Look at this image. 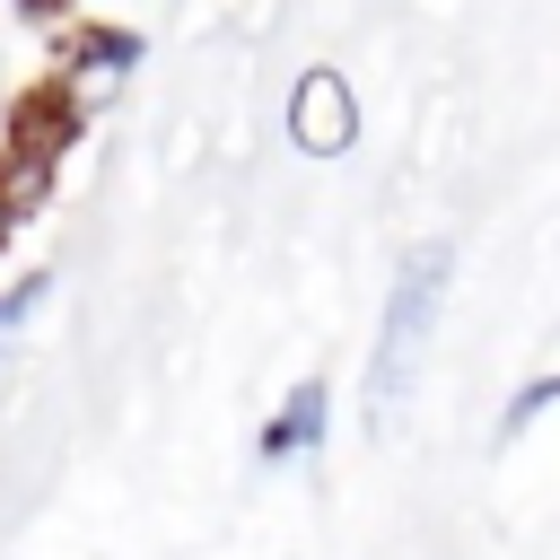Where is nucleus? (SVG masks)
<instances>
[{
    "label": "nucleus",
    "mask_w": 560,
    "mask_h": 560,
    "mask_svg": "<svg viewBox=\"0 0 560 560\" xmlns=\"http://www.w3.org/2000/svg\"><path fill=\"white\" fill-rule=\"evenodd\" d=\"M446 280H455V245L429 236L402 254L385 306H376V341H368V376H359V402H368V429H394L420 368H429V341H438V315H446Z\"/></svg>",
    "instance_id": "obj_1"
},
{
    "label": "nucleus",
    "mask_w": 560,
    "mask_h": 560,
    "mask_svg": "<svg viewBox=\"0 0 560 560\" xmlns=\"http://www.w3.org/2000/svg\"><path fill=\"white\" fill-rule=\"evenodd\" d=\"M280 131H289L298 158H350L359 149V88H350V70L306 61L289 79V96H280Z\"/></svg>",
    "instance_id": "obj_2"
},
{
    "label": "nucleus",
    "mask_w": 560,
    "mask_h": 560,
    "mask_svg": "<svg viewBox=\"0 0 560 560\" xmlns=\"http://www.w3.org/2000/svg\"><path fill=\"white\" fill-rule=\"evenodd\" d=\"M140 70V35L131 26H105V18H70V35H61V70H52V96L88 122L122 79Z\"/></svg>",
    "instance_id": "obj_3"
},
{
    "label": "nucleus",
    "mask_w": 560,
    "mask_h": 560,
    "mask_svg": "<svg viewBox=\"0 0 560 560\" xmlns=\"http://www.w3.org/2000/svg\"><path fill=\"white\" fill-rule=\"evenodd\" d=\"M324 438H332V385H324V376H298V385L271 402L254 455H262V464H315Z\"/></svg>",
    "instance_id": "obj_4"
},
{
    "label": "nucleus",
    "mask_w": 560,
    "mask_h": 560,
    "mask_svg": "<svg viewBox=\"0 0 560 560\" xmlns=\"http://www.w3.org/2000/svg\"><path fill=\"white\" fill-rule=\"evenodd\" d=\"M44 306H52V271H9V280H0V359L26 341V324H35Z\"/></svg>",
    "instance_id": "obj_5"
},
{
    "label": "nucleus",
    "mask_w": 560,
    "mask_h": 560,
    "mask_svg": "<svg viewBox=\"0 0 560 560\" xmlns=\"http://www.w3.org/2000/svg\"><path fill=\"white\" fill-rule=\"evenodd\" d=\"M551 402H560V376H551V368H534V376L508 394V411H499V438H534Z\"/></svg>",
    "instance_id": "obj_6"
},
{
    "label": "nucleus",
    "mask_w": 560,
    "mask_h": 560,
    "mask_svg": "<svg viewBox=\"0 0 560 560\" xmlns=\"http://www.w3.org/2000/svg\"><path fill=\"white\" fill-rule=\"evenodd\" d=\"M26 9H61V18H88V0H26Z\"/></svg>",
    "instance_id": "obj_7"
}]
</instances>
